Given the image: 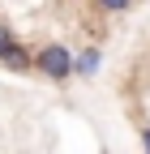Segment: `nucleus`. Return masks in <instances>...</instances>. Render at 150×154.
<instances>
[{
  "label": "nucleus",
  "instance_id": "1",
  "mask_svg": "<svg viewBox=\"0 0 150 154\" xmlns=\"http://www.w3.org/2000/svg\"><path fill=\"white\" fill-rule=\"evenodd\" d=\"M34 73L52 77V82H69V77H73V51H69L64 43L39 47V51H34Z\"/></svg>",
  "mask_w": 150,
  "mask_h": 154
},
{
  "label": "nucleus",
  "instance_id": "2",
  "mask_svg": "<svg viewBox=\"0 0 150 154\" xmlns=\"http://www.w3.org/2000/svg\"><path fill=\"white\" fill-rule=\"evenodd\" d=\"M103 64V51L99 47H82V51H73V77H95Z\"/></svg>",
  "mask_w": 150,
  "mask_h": 154
},
{
  "label": "nucleus",
  "instance_id": "3",
  "mask_svg": "<svg viewBox=\"0 0 150 154\" xmlns=\"http://www.w3.org/2000/svg\"><path fill=\"white\" fill-rule=\"evenodd\" d=\"M13 47H17V34H13V26H9V22H0V60H5Z\"/></svg>",
  "mask_w": 150,
  "mask_h": 154
},
{
  "label": "nucleus",
  "instance_id": "4",
  "mask_svg": "<svg viewBox=\"0 0 150 154\" xmlns=\"http://www.w3.org/2000/svg\"><path fill=\"white\" fill-rule=\"evenodd\" d=\"M95 9L99 13H124V9H133V0H95Z\"/></svg>",
  "mask_w": 150,
  "mask_h": 154
},
{
  "label": "nucleus",
  "instance_id": "5",
  "mask_svg": "<svg viewBox=\"0 0 150 154\" xmlns=\"http://www.w3.org/2000/svg\"><path fill=\"white\" fill-rule=\"evenodd\" d=\"M137 133H142V146H146V150H150V124H142V128H137Z\"/></svg>",
  "mask_w": 150,
  "mask_h": 154
}]
</instances>
